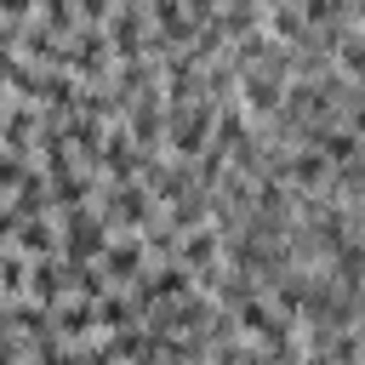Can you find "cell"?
I'll list each match as a JSON object with an SVG mask.
<instances>
[{
  "label": "cell",
  "instance_id": "8",
  "mask_svg": "<svg viewBox=\"0 0 365 365\" xmlns=\"http://www.w3.org/2000/svg\"><path fill=\"white\" fill-rule=\"evenodd\" d=\"M177 262L200 279V274H211V268H228V257H222V234L205 222V228H188L182 234V245H177Z\"/></svg>",
  "mask_w": 365,
  "mask_h": 365
},
{
  "label": "cell",
  "instance_id": "1",
  "mask_svg": "<svg viewBox=\"0 0 365 365\" xmlns=\"http://www.w3.org/2000/svg\"><path fill=\"white\" fill-rule=\"evenodd\" d=\"M91 211L108 222V234H143V228L160 217V205L148 200L143 182H103V177H97V200H91Z\"/></svg>",
  "mask_w": 365,
  "mask_h": 365
},
{
  "label": "cell",
  "instance_id": "15",
  "mask_svg": "<svg viewBox=\"0 0 365 365\" xmlns=\"http://www.w3.org/2000/svg\"><path fill=\"white\" fill-rule=\"evenodd\" d=\"M222 34H228V46L240 40V34H251V29H262V6H251V0H228V6H217V17H211Z\"/></svg>",
  "mask_w": 365,
  "mask_h": 365
},
{
  "label": "cell",
  "instance_id": "2",
  "mask_svg": "<svg viewBox=\"0 0 365 365\" xmlns=\"http://www.w3.org/2000/svg\"><path fill=\"white\" fill-rule=\"evenodd\" d=\"M211 125H217V103H205V97H194L182 108H165V154L194 165L211 143Z\"/></svg>",
  "mask_w": 365,
  "mask_h": 365
},
{
  "label": "cell",
  "instance_id": "9",
  "mask_svg": "<svg viewBox=\"0 0 365 365\" xmlns=\"http://www.w3.org/2000/svg\"><path fill=\"white\" fill-rule=\"evenodd\" d=\"M23 297L40 302V308H57V302L68 297V262H63V257H40V262H29V285H23Z\"/></svg>",
  "mask_w": 365,
  "mask_h": 365
},
{
  "label": "cell",
  "instance_id": "7",
  "mask_svg": "<svg viewBox=\"0 0 365 365\" xmlns=\"http://www.w3.org/2000/svg\"><path fill=\"white\" fill-rule=\"evenodd\" d=\"M279 177H285V188H291V194H319V188L331 182V165L319 160V148H308V143H291V148H285V165H279Z\"/></svg>",
  "mask_w": 365,
  "mask_h": 365
},
{
  "label": "cell",
  "instance_id": "6",
  "mask_svg": "<svg viewBox=\"0 0 365 365\" xmlns=\"http://www.w3.org/2000/svg\"><path fill=\"white\" fill-rule=\"evenodd\" d=\"M143 188H148V200L165 211V205H177L182 194H194L200 182H194V165H188V160H171V154H160V160L143 171Z\"/></svg>",
  "mask_w": 365,
  "mask_h": 365
},
{
  "label": "cell",
  "instance_id": "12",
  "mask_svg": "<svg viewBox=\"0 0 365 365\" xmlns=\"http://www.w3.org/2000/svg\"><path fill=\"white\" fill-rule=\"evenodd\" d=\"M6 205H11V217H17V222H29V217H51V182H46V171H40V165H29V177L11 188V200H6Z\"/></svg>",
  "mask_w": 365,
  "mask_h": 365
},
{
  "label": "cell",
  "instance_id": "14",
  "mask_svg": "<svg viewBox=\"0 0 365 365\" xmlns=\"http://www.w3.org/2000/svg\"><path fill=\"white\" fill-rule=\"evenodd\" d=\"M131 325H143V319H137L131 291H108V297L97 302V331H103V336H114V331H131Z\"/></svg>",
  "mask_w": 365,
  "mask_h": 365
},
{
  "label": "cell",
  "instance_id": "18",
  "mask_svg": "<svg viewBox=\"0 0 365 365\" xmlns=\"http://www.w3.org/2000/svg\"><path fill=\"white\" fill-rule=\"evenodd\" d=\"M34 23H40V29H51L57 40H68V34L80 29V11H74L68 0H46V6H34Z\"/></svg>",
  "mask_w": 365,
  "mask_h": 365
},
{
  "label": "cell",
  "instance_id": "19",
  "mask_svg": "<svg viewBox=\"0 0 365 365\" xmlns=\"http://www.w3.org/2000/svg\"><path fill=\"white\" fill-rule=\"evenodd\" d=\"M29 365H86V354H80L74 342H57V336H51V342H34V348H29Z\"/></svg>",
  "mask_w": 365,
  "mask_h": 365
},
{
  "label": "cell",
  "instance_id": "21",
  "mask_svg": "<svg viewBox=\"0 0 365 365\" xmlns=\"http://www.w3.org/2000/svg\"><path fill=\"white\" fill-rule=\"evenodd\" d=\"M11 234H17V217H11V205L0 200V245H11Z\"/></svg>",
  "mask_w": 365,
  "mask_h": 365
},
{
  "label": "cell",
  "instance_id": "10",
  "mask_svg": "<svg viewBox=\"0 0 365 365\" xmlns=\"http://www.w3.org/2000/svg\"><path fill=\"white\" fill-rule=\"evenodd\" d=\"M51 336L57 342H91L97 336V302H80V297H63L57 308H51Z\"/></svg>",
  "mask_w": 365,
  "mask_h": 365
},
{
  "label": "cell",
  "instance_id": "3",
  "mask_svg": "<svg viewBox=\"0 0 365 365\" xmlns=\"http://www.w3.org/2000/svg\"><path fill=\"white\" fill-rule=\"evenodd\" d=\"M108 222L86 205V211H68V217H57V257L63 262H97L103 251H108Z\"/></svg>",
  "mask_w": 365,
  "mask_h": 365
},
{
  "label": "cell",
  "instance_id": "22",
  "mask_svg": "<svg viewBox=\"0 0 365 365\" xmlns=\"http://www.w3.org/2000/svg\"><path fill=\"white\" fill-rule=\"evenodd\" d=\"M0 336H11V308L0 302Z\"/></svg>",
  "mask_w": 365,
  "mask_h": 365
},
{
  "label": "cell",
  "instance_id": "5",
  "mask_svg": "<svg viewBox=\"0 0 365 365\" xmlns=\"http://www.w3.org/2000/svg\"><path fill=\"white\" fill-rule=\"evenodd\" d=\"M97 268L108 274V285H114V291H131V285L148 274V251H143V240H137V234H114V240H108V251L97 257Z\"/></svg>",
  "mask_w": 365,
  "mask_h": 365
},
{
  "label": "cell",
  "instance_id": "20",
  "mask_svg": "<svg viewBox=\"0 0 365 365\" xmlns=\"http://www.w3.org/2000/svg\"><path fill=\"white\" fill-rule=\"evenodd\" d=\"M29 165H34V160H23V154L0 148V194H6V200H11V188H17L23 177H29Z\"/></svg>",
  "mask_w": 365,
  "mask_h": 365
},
{
  "label": "cell",
  "instance_id": "13",
  "mask_svg": "<svg viewBox=\"0 0 365 365\" xmlns=\"http://www.w3.org/2000/svg\"><path fill=\"white\" fill-rule=\"evenodd\" d=\"M11 251H23L29 262H40V257H57V217H29V222H17V234H11Z\"/></svg>",
  "mask_w": 365,
  "mask_h": 365
},
{
  "label": "cell",
  "instance_id": "17",
  "mask_svg": "<svg viewBox=\"0 0 365 365\" xmlns=\"http://www.w3.org/2000/svg\"><path fill=\"white\" fill-rule=\"evenodd\" d=\"M23 285H29V257L23 251H0V302H23Z\"/></svg>",
  "mask_w": 365,
  "mask_h": 365
},
{
  "label": "cell",
  "instance_id": "16",
  "mask_svg": "<svg viewBox=\"0 0 365 365\" xmlns=\"http://www.w3.org/2000/svg\"><path fill=\"white\" fill-rule=\"evenodd\" d=\"M114 285H108V274L97 268V262H68V297H80V302H103Z\"/></svg>",
  "mask_w": 365,
  "mask_h": 365
},
{
  "label": "cell",
  "instance_id": "4",
  "mask_svg": "<svg viewBox=\"0 0 365 365\" xmlns=\"http://www.w3.org/2000/svg\"><path fill=\"white\" fill-rule=\"evenodd\" d=\"M103 34H108V46H114V63L143 57V51H148V34H154V23H148V0H120V6L108 11Z\"/></svg>",
  "mask_w": 365,
  "mask_h": 365
},
{
  "label": "cell",
  "instance_id": "11",
  "mask_svg": "<svg viewBox=\"0 0 365 365\" xmlns=\"http://www.w3.org/2000/svg\"><path fill=\"white\" fill-rule=\"evenodd\" d=\"M51 182V217H68V211H86L97 200V171H68V177H46Z\"/></svg>",
  "mask_w": 365,
  "mask_h": 365
}]
</instances>
